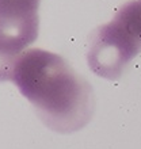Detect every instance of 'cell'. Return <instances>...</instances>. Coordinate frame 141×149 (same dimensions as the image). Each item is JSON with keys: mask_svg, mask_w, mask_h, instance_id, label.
<instances>
[{"mask_svg": "<svg viewBox=\"0 0 141 149\" xmlns=\"http://www.w3.org/2000/svg\"><path fill=\"white\" fill-rule=\"evenodd\" d=\"M11 80L49 129L69 134L83 129L95 111V95L86 77L61 56L29 49L18 57Z\"/></svg>", "mask_w": 141, "mask_h": 149, "instance_id": "obj_1", "label": "cell"}, {"mask_svg": "<svg viewBox=\"0 0 141 149\" xmlns=\"http://www.w3.org/2000/svg\"><path fill=\"white\" fill-rule=\"evenodd\" d=\"M39 0H0V81L11 80L12 68L38 37Z\"/></svg>", "mask_w": 141, "mask_h": 149, "instance_id": "obj_3", "label": "cell"}, {"mask_svg": "<svg viewBox=\"0 0 141 149\" xmlns=\"http://www.w3.org/2000/svg\"><path fill=\"white\" fill-rule=\"evenodd\" d=\"M141 53V0L124 4L111 22L99 26L90 38L87 60L91 71L115 80Z\"/></svg>", "mask_w": 141, "mask_h": 149, "instance_id": "obj_2", "label": "cell"}]
</instances>
